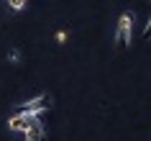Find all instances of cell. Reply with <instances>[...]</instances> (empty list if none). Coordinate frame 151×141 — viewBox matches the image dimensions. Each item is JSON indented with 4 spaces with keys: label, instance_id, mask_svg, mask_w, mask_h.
<instances>
[{
    "label": "cell",
    "instance_id": "cell-5",
    "mask_svg": "<svg viewBox=\"0 0 151 141\" xmlns=\"http://www.w3.org/2000/svg\"><path fill=\"white\" fill-rule=\"evenodd\" d=\"M5 3H8V8L13 10V13H21V10L28 5V0H5Z\"/></svg>",
    "mask_w": 151,
    "mask_h": 141
},
{
    "label": "cell",
    "instance_id": "cell-1",
    "mask_svg": "<svg viewBox=\"0 0 151 141\" xmlns=\"http://www.w3.org/2000/svg\"><path fill=\"white\" fill-rule=\"evenodd\" d=\"M49 108H51V95L41 93V95H36L33 100H26L23 105L18 108V113H21V116H26V118H41Z\"/></svg>",
    "mask_w": 151,
    "mask_h": 141
},
{
    "label": "cell",
    "instance_id": "cell-2",
    "mask_svg": "<svg viewBox=\"0 0 151 141\" xmlns=\"http://www.w3.org/2000/svg\"><path fill=\"white\" fill-rule=\"evenodd\" d=\"M131 31H133V13H123L118 18V28H115V44L120 49L131 46Z\"/></svg>",
    "mask_w": 151,
    "mask_h": 141
},
{
    "label": "cell",
    "instance_id": "cell-3",
    "mask_svg": "<svg viewBox=\"0 0 151 141\" xmlns=\"http://www.w3.org/2000/svg\"><path fill=\"white\" fill-rule=\"evenodd\" d=\"M23 139L26 141H44V123H41L39 118H33V121H31V126H28L26 133H23Z\"/></svg>",
    "mask_w": 151,
    "mask_h": 141
},
{
    "label": "cell",
    "instance_id": "cell-4",
    "mask_svg": "<svg viewBox=\"0 0 151 141\" xmlns=\"http://www.w3.org/2000/svg\"><path fill=\"white\" fill-rule=\"evenodd\" d=\"M31 121L33 118H26V116H21V113H16V116L8 118V128L16 131V133H26V128L31 126Z\"/></svg>",
    "mask_w": 151,
    "mask_h": 141
},
{
    "label": "cell",
    "instance_id": "cell-6",
    "mask_svg": "<svg viewBox=\"0 0 151 141\" xmlns=\"http://www.w3.org/2000/svg\"><path fill=\"white\" fill-rule=\"evenodd\" d=\"M143 39L146 41L151 39V18H149V23H146V28H143Z\"/></svg>",
    "mask_w": 151,
    "mask_h": 141
},
{
    "label": "cell",
    "instance_id": "cell-7",
    "mask_svg": "<svg viewBox=\"0 0 151 141\" xmlns=\"http://www.w3.org/2000/svg\"><path fill=\"white\" fill-rule=\"evenodd\" d=\"M56 41H59V44H62V41H67V31H59V33H56Z\"/></svg>",
    "mask_w": 151,
    "mask_h": 141
}]
</instances>
